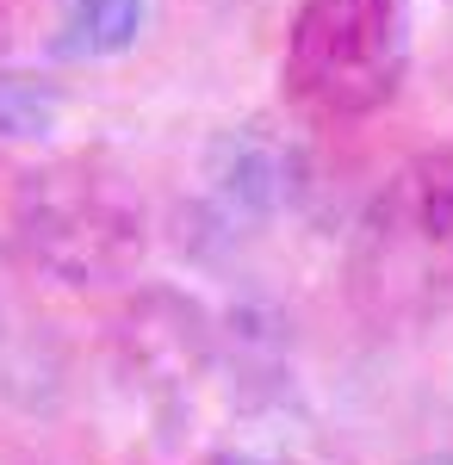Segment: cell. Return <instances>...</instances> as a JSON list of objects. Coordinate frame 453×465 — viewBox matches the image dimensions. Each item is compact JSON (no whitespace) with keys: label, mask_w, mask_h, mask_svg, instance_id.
Segmentation results:
<instances>
[{"label":"cell","mask_w":453,"mask_h":465,"mask_svg":"<svg viewBox=\"0 0 453 465\" xmlns=\"http://www.w3.org/2000/svg\"><path fill=\"white\" fill-rule=\"evenodd\" d=\"M404 81V0H305L286 44V94L317 118H367Z\"/></svg>","instance_id":"6da1fadb"},{"label":"cell","mask_w":453,"mask_h":465,"mask_svg":"<svg viewBox=\"0 0 453 465\" xmlns=\"http://www.w3.org/2000/svg\"><path fill=\"white\" fill-rule=\"evenodd\" d=\"M143 32V0H63L56 19V56L69 63H106L125 56Z\"/></svg>","instance_id":"277c9868"},{"label":"cell","mask_w":453,"mask_h":465,"mask_svg":"<svg viewBox=\"0 0 453 465\" xmlns=\"http://www.w3.org/2000/svg\"><path fill=\"white\" fill-rule=\"evenodd\" d=\"M211 465H267V460H243V453H224V460H211Z\"/></svg>","instance_id":"8992f818"},{"label":"cell","mask_w":453,"mask_h":465,"mask_svg":"<svg viewBox=\"0 0 453 465\" xmlns=\"http://www.w3.org/2000/svg\"><path fill=\"white\" fill-rule=\"evenodd\" d=\"M63 118L56 87H44L32 74H0V137L25 143V137H50Z\"/></svg>","instance_id":"5b68a950"},{"label":"cell","mask_w":453,"mask_h":465,"mask_svg":"<svg viewBox=\"0 0 453 465\" xmlns=\"http://www.w3.org/2000/svg\"><path fill=\"white\" fill-rule=\"evenodd\" d=\"M367 267L391 292H453V149L410 162L367 217Z\"/></svg>","instance_id":"3957f363"},{"label":"cell","mask_w":453,"mask_h":465,"mask_svg":"<svg viewBox=\"0 0 453 465\" xmlns=\"http://www.w3.org/2000/svg\"><path fill=\"white\" fill-rule=\"evenodd\" d=\"M19 236L44 273L69 286H112L143 254V205L112 168L63 162L32 174L19 199Z\"/></svg>","instance_id":"7a4b0ae2"}]
</instances>
